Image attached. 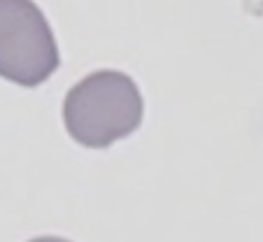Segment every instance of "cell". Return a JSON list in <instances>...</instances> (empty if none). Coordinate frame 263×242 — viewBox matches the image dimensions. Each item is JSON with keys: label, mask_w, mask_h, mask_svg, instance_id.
Masks as SVG:
<instances>
[{"label": "cell", "mask_w": 263, "mask_h": 242, "mask_svg": "<svg viewBox=\"0 0 263 242\" xmlns=\"http://www.w3.org/2000/svg\"><path fill=\"white\" fill-rule=\"evenodd\" d=\"M59 68L56 40L33 0H0V77L37 86Z\"/></svg>", "instance_id": "2"}, {"label": "cell", "mask_w": 263, "mask_h": 242, "mask_svg": "<svg viewBox=\"0 0 263 242\" xmlns=\"http://www.w3.org/2000/svg\"><path fill=\"white\" fill-rule=\"evenodd\" d=\"M30 242H68V240H61V237H35Z\"/></svg>", "instance_id": "3"}, {"label": "cell", "mask_w": 263, "mask_h": 242, "mask_svg": "<svg viewBox=\"0 0 263 242\" xmlns=\"http://www.w3.org/2000/svg\"><path fill=\"white\" fill-rule=\"evenodd\" d=\"M63 119L72 140L84 147L103 149L140 126L142 98L128 75L100 70L70 89Z\"/></svg>", "instance_id": "1"}]
</instances>
